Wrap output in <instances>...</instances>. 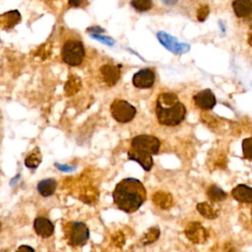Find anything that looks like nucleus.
<instances>
[{"label":"nucleus","mask_w":252,"mask_h":252,"mask_svg":"<svg viewBox=\"0 0 252 252\" xmlns=\"http://www.w3.org/2000/svg\"><path fill=\"white\" fill-rule=\"evenodd\" d=\"M127 158L128 159L139 163L145 171H150L154 165L153 156L147 152L130 148L127 152Z\"/></svg>","instance_id":"obj_10"},{"label":"nucleus","mask_w":252,"mask_h":252,"mask_svg":"<svg viewBox=\"0 0 252 252\" xmlns=\"http://www.w3.org/2000/svg\"><path fill=\"white\" fill-rule=\"evenodd\" d=\"M232 9L236 17L244 18L252 13V0H234Z\"/></svg>","instance_id":"obj_16"},{"label":"nucleus","mask_w":252,"mask_h":252,"mask_svg":"<svg viewBox=\"0 0 252 252\" xmlns=\"http://www.w3.org/2000/svg\"><path fill=\"white\" fill-rule=\"evenodd\" d=\"M153 200H154L155 204L157 206L160 207L161 209H167L172 204V198H171L170 194L165 193V192H157L153 196Z\"/></svg>","instance_id":"obj_19"},{"label":"nucleus","mask_w":252,"mask_h":252,"mask_svg":"<svg viewBox=\"0 0 252 252\" xmlns=\"http://www.w3.org/2000/svg\"><path fill=\"white\" fill-rule=\"evenodd\" d=\"M57 188V181L54 178H45L40 180L36 185V190L42 197L52 196Z\"/></svg>","instance_id":"obj_15"},{"label":"nucleus","mask_w":252,"mask_h":252,"mask_svg":"<svg viewBox=\"0 0 252 252\" xmlns=\"http://www.w3.org/2000/svg\"><path fill=\"white\" fill-rule=\"evenodd\" d=\"M242 155L244 158L252 160V137L245 138L242 141Z\"/></svg>","instance_id":"obj_23"},{"label":"nucleus","mask_w":252,"mask_h":252,"mask_svg":"<svg viewBox=\"0 0 252 252\" xmlns=\"http://www.w3.org/2000/svg\"><path fill=\"white\" fill-rule=\"evenodd\" d=\"M155 80V72L150 68H145L134 74L132 78V83L138 89H150L154 86Z\"/></svg>","instance_id":"obj_8"},{"label":"nucleus","mask_w":252,"mask_h":252,"mask_svg":"<svg viewBox=\"0 0 252 252\" xmlns=\"http://www.w3.org/2000/svg\"><path fill=\"white\" fill-rule=\"evenodd\" d=\"M66 234L69 245L73 247L83 246L90 238V229L83 221H72L68 224Z\"/></svg>","instance_id":"obj_5"},{"label":"nucleus","mask_w":252,"mask_h":252,"mask_svg":"<svg viewBox=\"0 0 252 252\" xmlns=\"http://www.w3.org/2000/svg\"><path fill=\"white\" fill-rule=\"evenodd\" d=\"M146 199L147 190L144 184L134 177H127L120 180L112 192V200L115 206L127 214L138 211Z\"/></svg>","instance_id":"obj_1"},{"label":"nucleus","mask_w":252,"mask_h":252,"mask_svg":"<svg viewBox=\"0 0 252 252\" xmlns=\"http://www.w3.org/2000/svg\"><path fill=\"white\" fill-rule=\"evenodd\" d=\"M197 211L206 219H216L219 215L218 211L208 202H203V203H199L196 206Z\"/></svg>","instance_id":"obj_18"},{"label":"nucleus","mask_w":252,"mask_h":252,"mask_svg":"<svg viewBox=\"0 0 252 252\" xmlns=\"http://www.w3.org/2000/svg\"><path fill=\"white\" fill-rule=\"evenodd\" d=\"M231 195L234 200L240 203H252V187L246 184H238L235 186L231 191Z\"/></svg>","instance_id":"obj_14"},{"label":"nucleus","mask_w":252,"mask_h":252,"mask_svg":"<svg viewBox=\"0 0 252 252\" xmlns=\"http://www.w3.org/2000/svg\"><path fill=\"white\" fill-rule=\"evenodd\" d=\"M207 196L212 202H220L226 198V193L217 185H212L207 190Z\"/></svg>","instance_id":"obj_20"},{"label":"nucleus","mask_w":252,"mask_h":252,"mask_svg":"<svg viewBox=\"0 0 252 252\" xmlns=\"http://www.w3.org/2000/svg\"><path fill=\"white\" fill-rule=\"evenodd\" d=\"M62 60L70 66L80 65L85 58V48L79 40H68L63 45L61 51Z\"/></svg>","instance_id":"obj_3"},{"label":"nucleus","mask_w":252,"mask_h":252,"mask_svg":"<svg viewBox=\"0 0 252 252\" xmlns=\"http://www.w3.org/2000/svg\"><path fill=\"white\" fill-rule=\"evenodd\" d=\"M251 215H252V210H251Z\"/></svg>","instance_id":"obj_37"},{"label":"nucleus","mask_w":252,"mask_h":252,"mask_svg":"<svg viewBox=\"0 0 252 252\" xmlns=\"http://www.w3.org/2000/svg\"><path fill=\"white\" fill-rule=\"evenodd\" d=\"M209 13H210V9H209V6L208 5H202L198 11H197V19L199 22H204L208 16H209Z\"/></svg>","instance_id":"obj_26"},{"label":"nucleus","mask_w":252,"mask_h":252,"mask_svg":"<svg viewBox=\"0 0 252 252\" xmlns=\"http://www.w3.org/2000/svg\"><path fill=\"white\" fill-rule=\"evenodd\" d=\"M33 229L38 236L48 238L54 232V224L45 217H37L33 220Z\"/></svg>","instance_id":"obj_12"},{"label":"nucleus","mask_w":252,"mask_h":252,"mask_svg":"<svg viewBox=\"0 0 252 252\" xmlns=\"http://www.w3.org/2000/svg\"><path fill=\"white\" fill-rule=\"evenodd\" d=\"M91 36L94 37V38H95L96 40H98V41L104 43V44H107V45H113V44H114L113 39L110 38V37L101 36V35H99V34H91Z\"/></svg>","instance_id":"obj_28"},{"label":"nucleus","mask_w":252,"mask_h":252,"mask_svg":"<svg viewBox=\"0 0 252 252\" xmlns=\"http://www.w3.org/2000/svg\"><path fill=\"white\" fill-rule=\"evenodd\" d=\"M158 237H159V228L157 226H153L144 233L143 237L141 238V241L144 245H148L158 240Z\"/></svg>","instance_id":"obj_21"},{"label":"nucleus","mask_w":252,"mask_h":252,"mask_svg":"<svg viewBox=\"0 0 252 252\" xmlns=\"http://www.w3.org/2000/svg\"><path fill=\"white\" fill-rule=\"evenodd\" d=\"M186 237L193 243H203L208 238V231L200 222L193 221L187 224L185 228Z\"/></svg>","instance_id":"obj_9"},{"label":"nucleus","mask_w":252,"mask_h":252,"mask_svg":"<svg viewBox=\"0 0 252 252\" xmlns=\"http://www.w3.org/2000/svg\"><path fill=\"white\" fill-rule=\"evenodd\" d=\"M19 178H20V174H17V175L15 176V178H14L13 180H11V182H10V185L12 186V185H13V184H14V183H15V182H16V181L19 179Z\"/></svg>","instance_id":"obj_34"},{"label":"nucleus","mask_w":252,"mask_h":252,"mask_svg":"<svg viewBox=\"0 0 252 252\" xmlns=\"http://www.w3.org/2000/svg\"><path fill=\"white\" fill-rule=\"evenodd\" d=\"M88 31H89V32H91V34H98V33L103 32V30L99 27H92Z\"/></svg>","instance_id":"obj_31"},{"label":"nucleus","mask_w":252,"mask_h":252,"mask_svg":"<svg viewBox=\"0 0 252 252\" xmlns=\"http://www.w3.org/2000/svg\"><path fill=\"white\" fill-rule=\"evenodd\" d=\"M110 113L115 121L125 124L133 120L137 113V109L130 102L117 98L110 104Z\"/></svg>","instance_id":"obj_4"},{"label":"nucleus","mask_w":252,"mask_h":252,"mask_svg":"<svg viewBox=\"0 0 252 252\" xmlns=\"http://www.w3.org/2000/svg\"><path fill=\"white\" fill-rule=\"evenodd\" d=\"M178 0H161L162 3H164L165 5L167 6H172V5H175L177 3Z\"/></svg>","instance_id":"obj_33"},{"label":"nucleus","mask_w":252,"mask_h":252,"mask_svg":"<svg viewBox=\"0 0 252 252\" xmlns=\"http://www.w3.org/2000/svg\"><path fill=\"white\" fill-rule=\"evenodd\" d=\"M80 89V82L76 78H70V80L65 85V93L68 95L77 93Z\"/></svg>","instance_id":"obj_24"},{"label":"nucleus","mask_w":252,"mask_h":252,"mask_svg":"<svg viewBox=\"0 0 252 252\" xmlns=\"http://www.w3.org/2000/svg\"><path fill=\"white\" fill-rule=\"evenodd\" d=\"M25 165L30 169H35L41 162V153L39 148H33L25 158Z\"/></svg>","instance_id":"obj_17"},{"label":"nucleus","mask_w":252,"mask_h":252,"mask_svg":"<svg viewBox=\"0 0 252 252\" xmlns=\"http://www.w3.org/2000/svg\"><path fill=\"white\" fill-rule=\"evenodd\" d=\"M158 41L170 52L174 54H183L190 50V45L186 43H179L176 39V37H173L172 35L164 32H158L157 33Z\"/></svg>","instance_id":"obj_7"},{"label":"nucleus","mask_w":252,"mask_h":252,"mask_svg":"<svg viewBox=\"0 0 252 252\" xmlns=\"http://www.w3.org/2000/svg\"><path fill=\"white\" fill-rule=\"evenodd\" d=\"M100 73L104 83L109 87L114 86L120 78V70L117 66H114V65H110V64L103 65L100 68Z\"/></svg>","instance_id":"obj_13"},{"label":"nucleus","mask_w":252,"mask_h":252,"mask_svg":"<svg viewBox=\"0 0 252 252\" xmlns=\"http://www.w3.org/2000/svg\"><path fill=\"white\" fill-rule=\"evenodd\" d=\"M1 225H2V224H1V221H0V230H1Z\"/></svg>","instance_id":"obj_35"},{"label":"nucleus","mask_w":252,"mask_h":252,"mask_svg":"<svg viewBox=\"0 0 252 252\" xmlns=\"http://www.w3.org/2000/svg\"><path fill=\"white\" fill-rule=\"evenodd\" d=\"M131 6L138 12H146L152 9V0H131Z\"/></svg>","instance_id":"obj_22"},{"label":"nucleus","mask_w":252,"mask_h":252,"mask_svg":"<svg viewBox=\"0 0 252 252\" xmlns=\"http://www.w3.org/2000/svg\"><path fill=\"white\" fill-rule=\"evenodd\" d=\"M68 3L72 7H81L86 3V0H69Z\"/></svg>","instance_id":"obj_30"},{"label":"nucleus","mask_w":252,"mask_h":252,"mask_svg":"<svg viewBox=\"0 0 252 252\" xmlns=\"http://www.w3.org/2000/svg\"><path fill=\"white\" fill-rule=\"evenodd\" d=\"M227 252H232V251H231V250H230V251H227Z\"/></svg>","instance_id":"obj_36"},{"label":"nucleus","mask_w":252,"mask_h":252,"mask_svg":"<svg viewBox=\"0 0 252 252\" xmlns=\"http://www.w3.org/2000/svg\"><path fill=\"white\" fill-rule=\"evenodd\" d=\"M16 252H35V250L32 246H30V245L23 244V245L18 247Z\"/></svg>","instance_id":"obj_29"},{"label":"nucleus","mask_w":252,"mask_h":252,"mask_svg":"<svg viewBox=\"0 0 252 252\" xmlns=\"http://www.w3.org/2000/svg\"><path fill=\"white\" fill-rule=\"evenodd\" d=\"M3 16L6 17V18H8L7 24L9 25V27L15 26V25L21 20V17H20V14H19L18 11H11V12L6 13V14L3 15Z\"/></svg>","instance_id":"obj_25"},{"label":"nucleus","mask_w":252,"mask_h":252,"mask_svg":"<svg viewBox=\"0 0 252 252\" xmlns=\"http://www.w3.org/2000/svg\"><path fill=\"white\" fill-rule=\"evenodd\" d=\"M156 115L159 124L176 126L184 120L186 108L175 94L162 93L157 98Z\"/></svg>","instance_id":"obj_2"},{"label":"nucleus","mask_w":252,"mask_h":252,"mask_svg":"<svg viewBox=\"0 0 252 252\" xmlns=\"http://www.w3.org/2000/svg\"><path fill=\"white\" fill-rule=\"evenodd\" d=\"M247 41H248L249 45L252 47V25L250 26L249 31H248V34H247Z\"/></svg>","instance_id":"obj_32"},{"label":"nucleus","mask_w":252,"mask_h":252,"mask_svg":"<svg viewBox=\"0 0 252 252\" xmlns=\"http://www.w3.org/2000/svg\"><path fill=\"white\" fill-rule=\"evenodd\" d=\"M193 99H194L195 104L203 110H209V109L214 108V106L216 105V102H217L214 93L209 89H206V90H203V91H200L199 93H197L194 95Z\"/></svg>","instance_id":"obj_11"},{"label":"nucleus","mask_w":252,"mask_h":252,"mask_svg":"<svg viewBox=\"0 0 252 252\" xmlns=\"http://www.w3.org/2000/svg\"><path fill=\"white\" fill-rule=\"evenodd\" d=\"M54 166H55L58 170H61V171H63V172H71V171L76 170V168H77L75 165L62 164V163H58V162H55V163H54Z\"/></svg>","instance_id":"obj_27"},{"label":"nucleus","mask_w":252,"mask_h":252,"mask_svg":"<svg viewBox=\"0 0 252 252\" xmlns=\"http://www.w3.org/2000/svg\"><path fill=\"white\" fill-rule=\"evenodd\" d=\"M131 148L147 152L152 156L157 155L160 148V141L152 135L141 134L135 136L131 140Z\"/></svg>","instance_id":"obj_6"}]
</instances>
